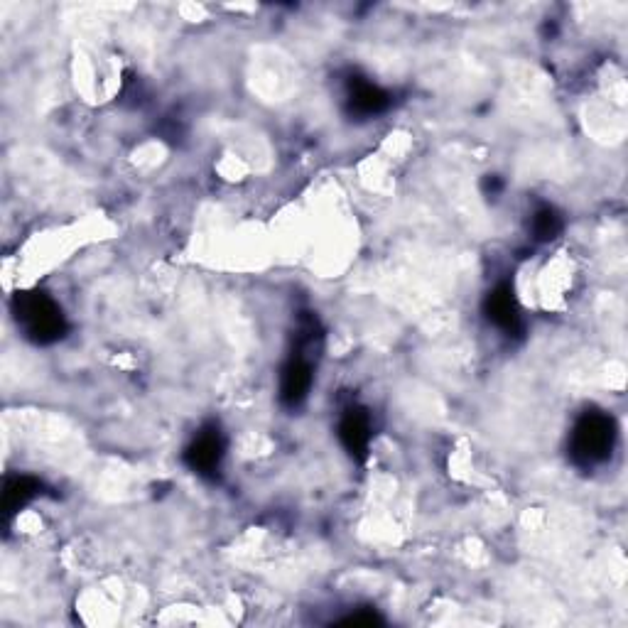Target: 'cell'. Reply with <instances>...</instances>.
I'll list each match as a JSON object with an SVG mask.
<instances>
[{"label": "cell", "instance_id": "1", "mask_svg": "<svg viewBox=\"0 0 628 628\" xmlns=\"http://www.w3.org/2000/svg\"><path fill=\"white\" fill-rule=\"evenodd\" d=\"M616 442V425L609 415L584 413L572 430L570 454L579 467H597L611 457Z\"/></svg>", "mask_w": 628, "mask_h": 628}, {"label": "cell", "instance_id": "2", "mask_svg": "<svg viewBox=\"0 0 628 628\" xmlns=\"http://www.w3.org/2000/svg\"><path fill=\"white\" fill-rule=\"evenodd\" d=\"M18 322L25 327L27 337L37 341V344H52V341L62 339L64 332H67L62 310L57 307V302L42 295V292L20 295Z\"/></svg>", "mask_w": 628, "mask_h": 628}, {"label": "cell", "instance_id": "3", "mask_svg": "<svg viewBox=\"0 0 628 628\" xmlns=\"http://www.w3.org/2000/svg\"><path fill=\"white\" fill-rule=\"evenodd\" d=\"M184 459H187L189 469H194L202 476L219 471L221 459H224V440H221L219 430H204L202 435H197V440L189 445Z\"/></svg>", "mask_w": 628, "mask_h": 628}, {"label": "cell", "instance_id": "4", "mask_svg": "<svg viewBox=\"0 0 628 628\" xmlns=\"http://www.w3.org/2000/svg\"><path fill=\"white\" fill-rule=\"evenodd\" d=\"M312 388V366L305 356H292L280 376V400L288 408H297Z\"/></svg>", "mask_w": 628, "mask_h": 628}, {"label": "cell", "instance_id": "5", "mask_svg": "<svg viewBox=\"0 0 628 628\" xmlns=\"http://www.w3.org/2000/svg\"><path fill=\"white\" fill-rule=\"evenodd\" d=\"M484 310L486 317L503 332L511 334L521 329V310H518V300L508 285H498L494 292H489Z\"/></svg>", "mask_w": 628, "mask_h": 628}, {"label": "cell", "instance_id": "6", "mask_svg": "<svg viewBox=\"0 0 628 628\" xmlns=\"http://www.w3.org/2000/svg\"><path fill=\"white\" fill-rule=\"evenodd\" d=\"M339 440L351 457L361 459L371 442V420L361 410H349L339 422Z\"/></svg>", "mask_w": 628, "mask_h": 628}, {"label": "cell", "instance_id": "7", "mask_svg": "<svg viewBox=\"0 0 628 628\" xmlns=\"http://www.w3.org/2000/svg\"><path fill=\"white\" fill-rule=\"evenodd\" d=\"M391 99H388L386 91L381 86L371 84V81H351L349 91V108L356 116H378L381 111H386Z\"/></svg>", "mask_w": 628, "mask_h": 628}, {"label": "cell", "instance_id": "8", "mask_svg": "<svg viewBox=\"0 0 628 628\" xmlns=\"http://www.w3.org/2000/svg\"><path fill=\"white\" fill-rule=\"evenodd\" d=\"M533 236L538 238V241H552V238H557V234L562 231V219L557 216L555 209L550 207H543L538 209L533 214Z\"/></svg>", "mask_w": 628, "mask_h": 628}, {"label": "cell", "instance_id": "9", "mask_svg": "<svg viewBox=\"0 0 628 628\" xmlns=\"http://www.w3.org/2000/svg\"><path fill=\"white\" fill-rule=\"evenodd\" d=\"M35 494H37L35 481L15 479L13 484H8V489H5V506H8L10 511H15V508L25 506Z\"/></svg>", "mask_w": 628, "mask_h": 628}]
</instances>
